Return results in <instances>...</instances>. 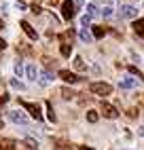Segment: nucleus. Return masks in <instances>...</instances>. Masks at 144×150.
I'll use <instances>...</instances> for the list:
<instances>
[{"instance_id": "1", "label": "nucleus", "mask_w": 144, "mask_h": 150, "mask_svg": "<svg viewBox=\"0 0 144 150\" xmlns=\"http://www.w3.org/2000/svg\"><path fill=\"white\" fill-rule=\"evenodd\" d=\"M89 91L104 97V95H110V93H112V87H110L108 83H91V85H89Z\"/></svg>"}, {"instance_id": "2", "label": "nucleus", "mask_w": 144, "mask_h": 150, "mask_svg": "<svg viewBox=\"0 0 144 150\" xmlns=\"http://www.w3.org/2000/svg\"><path fill=\"white\" fill-rule=\"evenodd\" d=\"M19 104H21L30 114H32V118H36V121H43V112H40L38 104H32V102H26V99H19Z\"/></svg>"}, {"instance_id": "3", "label": "nucleus", "mask_w": 144, "mask_h": 150, "mask_svg": "<svg viewBox=\"0 0 144 150\" xmlns=\"http://www.w3.org/2000/svg\"><path fill=\"white\" fill-rule=\"evenodd\" d=\"M74 6H76V4L72 2V0H64V4H61V17L70 21V19L74 17Z\"/></svg>"}, {"instance_id": "4", "label": "nucleus", "mask_w": 144, "mask_h": 150, "mask_svg": "<svg viewBox=\"0 0 144 150\" xmlns=\"http://www.w3.org/2000/svg\"><path fill=\"white\" fill-rule=\"evenodd\" d=\"M100 110H102V114H104L106 118H117V116H119V110L112 106V104H108V102H102Z\"/></svg>"}, {"instance_id": "5", "label": "nucleus", "mask_w": 144, "mask_h": 150, "mask_svg": "<svg viewBox=\"0 0 144 150\" xmlns=\"http://www.w3.org/2000/svg\"><path fill=\"white\" fill-rule=\"evenodd\" d=\"M9 118H11L13 123H17V125H28V116L24 112H19V110H11V112H9Z\"/></svg>"}, {"instance_id": "6", "label": "nucleus", "mask_w": 144, "mask_h": 150, "mask_svg": "<svg viewBox=\"0 0 144 150\" xmlns=\"http://www.w3.org/2000/svg\"><path fill=\"white\" fill-rule=\"evenodd\" d=\"M59 78L64 83H70V85H74V83H78L81 78L74 74V72H70V70H59Z\"/></svg>"}, {"instance_id": "7", "label": "nucleus", "mask_w": 144, "mask_h": 150, "mask_svg": "<svg viewBox=\"0 0 144 150\" xmlns=\"http://www.w3.org/2000/svg\"><path fill=\"white\" fill-rule=\"evenodd\" d=\"M119 15L131 19V17H136V15H138V8H136V6H131V4H123V6H121V11H119Z\"/></svg>"}, {"instance_id": "8", "label": "nucleus", "mask_w": 144, "mask_h": 150, "mask_svg": "<svg viewBox=\"0 0 144 150\" xmlns=\"http://www.w3.org/2000/svg\"><path fill=\"white\" fill-rule=\"evenodd\" d=\"M21 28H24V32L30 36V38H32V40H36V38H38V34H36V30L32 28V25H30L28 21H21Z\"/></svg>"}, {"instance_id": "9", "label": "nucleus", "mask_w": 144, "mask_h": 150, "mask_svg": "<svg viewBox=\"0 0 144 150\" xmlns=\"http://www.w3.org/2000/svg\"><path fill=\"white\" fill-rule=\"evenodd\" d=\"M133 32L140 38H144V19H136V21H133Z\"/></svg>"}, {"instance_id": "10", "label": "nucleus", "mask_w": 144, "mask_h": 150, "mask_svg": "<svg viewBox=\"0 0 144 150\" xmlns=\"http://www.w3.org/2000/svg\"><path fill=\"white\" fill-rule=\"evenodd\" d=\"M138 83H140L138 78H123V81H121V89H133Z\"/></svg>"}, {"instance_id": "11", "label": "nucleus", "mask_w": 144, "mask_h": 150, "mask_svg": "<svg viewBox=\"0 0 144 150\" xmlns=\"http://www.w3.org/2000/svg\"><path fill=\"white\" fill-rule=\"evenodd\" d=\"M0 150H15L13 139H0Z\"/></svg>"}, {"instance_id": "12", "label": "nucleus", "mask_w": 144, "mask_h": 150, "mask_svg": "<svg viewBox=\"0 0 144 150\" xmlns=\"http://www.w3.org/2000/svg\"><path fill=\"white\" fill-rule=\"evenodd\" d=\"M59 51H61V55H64V57H70V53H72V45H70V42H61Z\"/></svg>"}, {"instance_id": "13", "label": "nucleus", "mask_w": 144, "mask_h": 150, "mask_svg": "<svg viewBox=\"0 0 144 150\" xmlns=\"http://www.w3.org/2000/svg\"><path fill=\"white\" fill-rule=\"evenodd\" d=\"M53 144H55V150H72V148H70V144H68V142H64V139H55Z\"/></svg>"}, {"instance_id": "14", "label": "nucleus", "mask_w": 144, "mask_h": 150, "mask_svg": "<svg viewBox=\"0 0 144 150\" xmlns=\"http://www.w3.org/2000/svg\"><path fill=\"white\" fill-rule=\"evenodd\" d=\"M24 144H26V148H30V150H38V142H36V139H32V137H26Z\"/></svg>"}, {"instance_id": "15", "label": "nucleus", "mask_w": 144, "mask_h": 150, "mask_svg": "<svg viewBox=\"0 0 144 150\" xmlns=\"http://www.w3.org/2000/svg\"><path fill=\"white\" fill-rule=\"evenodd\" d=\"M26 76L30 78V81H36V68H34L32 64H30V66L26 68Z\"/></svg>"}, {"instance_id": "16", "label": "nucleus", "mask_w": 144, "mask_h": 150, "mask_svg": "<svg viewBox=\"0 0 144 150\" xmlns=\"http://www.w3.org/2000/svg\"><path fill=\"white\" fill-rule=\"evenodd\" d=\"M47 116H49V121L51 123H55L57 118H55V112H53V106H51V102H47Z\"/></svg>"}, {"instance_id": "17", "label": "nucleus", "mask_w": 144, "mask_h": 150, "mask_svg": "<svg viewBox=\"0 0 144 150\" xmlns=\"http://www.w3.org/2000/svg\"><path fill=\"white\" fill-rule=\"evenodd\" d=\"M74 95H76V93H74V91H72V89H66V87H64V89H61V97H64V99H72V97H74Z\"/></svg>"}, {"instance_id": "18", "label": "nucleus", "mask_w": 144, "mask_h": 150, "mask_svg": "<svg viewBox=\"0 0 144 150\" xmlns=\"http://www.w3.org/2000/svg\"><path fill=\"white\" fill-rule=\"evenodd\" d=\"M104 32H106V30L102 28V25H93V38H102Z\"/></svg>"}, {"instance_id": "19", "label": "nucleus", "mask_w": 144, "mask_h": 150, "mask_svg": "<svg viewBox=\"0 0 144 150\" xmlns=\"http://www.w3.org/2000/svg\"><path fill=\"white\" fill-rule=\"evenodd\" d=\"M78 36H81V40H83V42H89L91 38H93V36L87 32V28H85V30H81V34H78Z\"/></svg>"}, {"instance_id": "20", "label": "nucleus", "mask_w": 144, "mask_h": 150, "mask_svg": "<svg viewBox=\"0 0 144 150\" xmlns=\"http://www.w3.org/2000/svg\"><path fill=\"white\" fill-rule=\"evenodd\" d=\"M51 81H53V74H51V72H43V74H40V83H51Z\"/></svg>"}, {"instance_id": "21", "label": "nucleus", "mask_w": 144, "mask_h": 150, "mask_svg": "<svg viewBox=\"0 0 144 150\" xmlns=\"http://www.w3.org/2000/svg\"><path fill=\"white\" fill-rule=\"evenodd\" d=\"M87 121L89 123H98V112H96V110H89V112H87Z\"/></svg>"}, {"instance_id": "22", "label": "nucleus", "mask_w": 144, "mask_h": 150, "mask_svg": "<svg viewBox=\"0 0 144 150\" xmlns=\"http://www.w3.org/2000/svg\"><path fill=\"white\" fill-rule=\"evenodd\" d=\"M100 11H98V8H96V4H87V15L89 17H96Z\"/></svg>"}, {"instance_id": "23", "label": "nucleus", "mask_w": 144, "mask_h": 150, "mask_svg": "<svg viewBox=\"0 0 144 150\" xmlns=\"http://www.w3.org/2000/svg\"><path fill=\"white\" fill-rule=\"evenodd\" d=\"M74 68H76V70H85V62H83V57H74Z\"/></svg>"}, {"instance_id": "24", "label": "nucleus", "mask_w": 144, "mask_h": 150, "mask_svg": "<svg viewBox=\"0 0 144 150\" xmlns=\"http://www.w3.org/2000/svg\"><path fill=\"white\" fill-rule=\"evenodd\" d=\"M129 72H131L133 76H138V81H142V72H140V70H138L136 66H129Z\"/></svg>"}, {"instance_id": "25", "label": "nucleus", "mask_w": 144, "mask_h": 150, "mask_svg": "<svg viewBox=\"0 0 144 150\" xmlns=\"http://www.w3.org/2000/svg\"><path fill=\"white\" fill-rule=\"evenodd\" d=\"M11 87H13V89H19V91H24V85L19 83V81H15V78H11Z\"/></svg>"}, {"instance_id": "26", "label": "nucleus", "mask_w": 144, "mask_h": 150, "mask_svg": "<svg viewBox=\"0 0 144 150\" xmlns=\"http://www.w3.org/2000/svg\"><path fill=\"white\" fill-rule=\"evenodd\" d=\"M102 15H104V17H110V15H112V6H104V11H102Z\"/></svg>"}, {"instance_id": "27", "label": "nucleus", "mask_w": 144, "mask_h": 150, "mask_svg": "<svg viewBox=\"0 0 144 150\" xmlns=\"http://www.w3.org/2000/svg\"><path fill=\"white\" fill-rule=\"evenodd\" d=\"M15 72H17L19 76H21V72H24V66H21V62H17V64H15Z\"/></svg>"}, {"instance_id": "28", "label": "nucleus", "mask_w": 144, "mask_h": 150, "mask_svg": "<svg viewBox=\"0 0 144 150\" xmlns=\"http://www.w3.org/2000/svg\"><path fill=\"white\" fill-rule=\"evenodd\" d=\"M43 62H45V64H47L49 68H53V66H55V59H51V57H45Z\"/></svg>"}, {"instance_id": "29", "label": "nucleus", "mask_w": 144, "mask_h": 150, "mask_svg": "<svg viewBox=\"0 0 144 150\" xmlns=\"http://www.w3.org/2000/svg\"><path fill=\"white\" fill-rule=\"evenodd\" d=\"M81 23H83V25H89V23H91V17H89V15H85L83 19H81Z\"/></svg>"}, {"instance_id": "30", "label": "nucleus", "mask_w": 144, "mask_h": 150, "mask_svg": "<svg viewBox=\"0 0 144 150\" xmlns=\"http://www.w3.org/2000/svg\"><path fill=\"white\" fill-rule=\"evenodd\" d=\"M40 11H43V8H40L38 4H32V13H34V15H40Z\"/></svg>"}, {"instance_id": "31", "label": "nucleus", "mask_w": 144, "mask_h": 150, "mask_svg": "<svg viewBox=\"0 0 144 150\" xmlns=\"http://www.w3.org/2000/svg\"><path fill=\"white\" fill-rule=\"evenodd\" d=\"M6 102H9V95H0V106L6 104Z\"/></svg>"}, {"instance_id": "32", "label": "nucleus", "mask_w": 144, "mask_h": 150, "mask_svg": "<svg viewBox=\"0 0 144 150\" xmlns=\"http://www.w3.org/2000/svg\"><path fill=\"white\" fill-rule=\"evenodd\" d=\"M6 49V42H4V38H0V51H4Z\"/></svg>"}, {"instance_id": "33", "label": "nucleus", "mask_w": 144, "mask_h": 150, "mask_svg": "<svg viewBox=\"0 0 144 150\" xmlns=\"http://www.w3.org/2000/svg\"><path fill=\"white\" fill-rule=\"evenodd\" d=\"M78 150H93V148H89V146H78Z\"/></svg>"}, {"instance_id": "34", "label": "nucleus", "mask_w": 144, "mask_h": 150, "mask_svg": "<svg viewBox=\"0 0 144 150\" xmlns=\"http://www.w3.org/2000/svg\"><path fill=\"white\" fill-rule=\"evenodd\" d=\"M140 135H144V127H140Z\"/></svg>"}, {"instance_id": "35", "label": "nucleus", "mask_w": 144, "mask_h": 150, "mask_svg": "<svg viewBox=\"0 0 144 150\" xmlns=\"http://www.w3.org/2000/svg\"><path fill=\"white\" fill-rule=\"evenodd\" d=\"M57 2H59V0H51V4H57Z\"/></svg>"}, {"instance_id": "36", "label": "nucleus", "mask_w": 144, "mask_h": 150, "mask_svg": "<svg viewBox=\"0 0 144 150\" xmlns=\"http://www.w3.org/2000/svg\"><path fill=\"white\" fill-rule=\"evenodd\" d=\"M2 28H4V23H2V19H0V30H2Z\"/></svg>"}, {"instance_id": "37", "label": "nucleus", "mask_w": 144, "mask_h": 150, "mask_svg": "<svg viewBox=\"0 0 144 150\" xmlns=\"http://www.w3.org/2000/svg\"><path fill=\"white\" fill-rule=\"evenodd\" d=\"M2 127H4V123H2V121H0V129H2Z\"/></svg>"}]
</instances>
